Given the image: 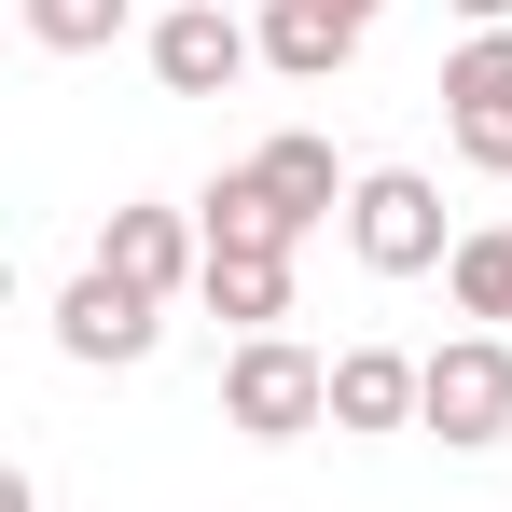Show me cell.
<instances>
[{
	"instance_id": "9",
	"label": "cell",
	"mask_w": 512,
	"mask_h": 512,
	"mask_svg": "<svg viewBox=\"0 0 512 512\" xmlns=\"http://www.w3.org/2000/svg\"><path fill=\"white\" fill-rule=\"evenodd\" d=\"M429 402V360L402 346H333V429H416Z\"/></svg>"
},
{
	"instance_id": "13",
	"label": "cell",
	"mask_w": 512,
	"mask_h": 512,
	"mask_svg": "<svg viewBox=\"0 0 512 512\" xmlns=\"http://www.w3.org/2000/svg\"><path fill=\"white\" fill-rule=\"evenodd\" d=\"M194 222H208V250H305L291 222H277V194H263L250 167H222L208 194H194Z\"/></svg>"
},
{
	"instance_id": "15",
	"label": "cell",
	"mask_w": 512,
	"mask_h": 512,
	"mask_svg": "<svg viewBox=\"0 0 512 512\" xmlns=\"http://www.w3.org/2000/svg\"><path fill=\"white\" fill-rule=\"evenodd\" d=\"M443 14H457V28H512V0H443Z\"/></svg>"
},
{
	"instance_id": "11",
	"label": "cell",
	"mask_w": 512,
	"mask_h": 512,
	"mask_svg": "<svg viewBox=\"0 0 512 512\" xmlns=\"http://www.w3.org/2000/svg\"><path fill=\"white\" fill-rule=\"evenodd\" d=\"M194 305H208V319H236V346L277 333V319H291V250H208Z\"/></svg>"
},
{
	"instance_id": "16",
	"label": "cell",
	"mask_w": 512,
	"mask_h": 512,
	"mask_svg": "<svg viewBox=\"0 0 512 512\" xmlns=\"http://www.w3.org/2000/svg\"><path fill=\"white\" fill-rule=\"evenodd\" d=\"M0 512H42V485H28V471H14V485H0Z\"/></svg>"
},
{
	"instance_id": "2",
	"label": "cell",
	"mask_w": 512,
	"mask_h": 512,
	"mask_svg": "<svg viewBox=\"0 0 512 512\" xmlns=\"http://www.w3.org/2000/svg\"><path fill=\"white\" fill-rule=\"evenodd\" d=\"M416 429L443 443V457L512 443V333H457V346H429V402H416Z\"/></svg>"
},
{
	"instance_id": "14",
	"label": "cell",
	"mask_w": 512,
	"mask_h": 512,
	"mask_svg": "<svg viewBox=\"0 0 512 512\" xmlns=\"http://www.w3.org/2000/svg\"><path fill=\"white\" fill-rule=\"evenodd\" d=\"M14 14H28V42H42V56H111L139 0H14Z\"/></svg>"
},
{
	"instance_id": "12",
	"label": "cell",
	"mask_w": 512,
	"mask_h": 512,
	"mask_svg": "<svg viewBox=\"0 0 512 512\" xmlns=\"http://www.w3.org/2000/svg\"><path fill=\"white\" fill-rule=\"evenodd\" d=\"M443 291H457V319H471V333H512V222H471L457 263H443Z\"/></svg>"
},
{
	"instance_id": "7",
	"label": "cell",
	"mask_w": 512,
	"mask_h": 512,
	"mask_svg": "<svg viewBox=\"0 0 512 512\" xmlns=\"http://www.w3.org/2000/svg\"><path fill=\"white\" fill-rule=\"evenodd\" d=\"M97 277H125V291L167 305V291L208 277V222H194V208H111V222H97Z\"/></svg>"
},
{
	"instance_id": "8",
	"label": "cell",
	"mask_w": 512,
	"mask_h": 512,
	"mask_svg": "<svg viewBox=\"0 0 512 512\" xmlns=\"http://www.w3.org/2000/svg\"><path fill=\"white\" fill-rule=\"evenodd\" d=\"M250 180L277 194V222H291V236H319V222H333L346 194H360V180L333 167V139H319V125H277V139L250 153Z\"/></svg>"
},
{
	"instance_id": "1",
	"label": "cell",
	"mask_w": 512,
	"mask_h": 512,
	"mask_svg": "<svg viewBox=\"0 0 512 512\" xmlns=\"http://www.w3.org/2000/svg\"><path fill=\"white\" fill-rule=\"evenodd\" d=\"M222 429H250V443H305V429H333V360L291 333H250L222 360Z\"/></svg>"
},
{
	"instance_id": "17",
	"label": "cell",
	"mask_w": 512,
	"mask_h": 512,
	"mask_svg": "<svg viewBox=\"0 0 512 512\" xmlns=\"http://www.w3.org/2000/svg\"><path fill=\"white\" fill-rule=\"evenodd\" d=\"M346 14H374V0H346Z\"/></svg>"
},
{
	"instance_id": "5",
	"label": "cell",
	"mask_w": 512,
	"mask_h": 512,
	"mask_svg": "<svg viewBox=\"0 0 512 512\" xmlns=\"http://www.w3.org/2000/svg\"><path fill=\"white\" fill-rule=\"evenodd\" d=\"M56 346H70V360H84V374H139V360H153V346H167V305H153V291H125V277H70V291H56Z\"/></svg>"
},
{
	"instance_id": "6",
	"label": "cell",
	"mask_w": 512,
	"mask_h": 512,
	"mask_svg": "<svg viewBox=\"0 0 512 512\" xmlns=\"http://www.w3.org/2000/svg\"><path fill=\"white\" fill-rule=\"evenodd\" d=\"M263 70V28H236L222 0H180V14H153V84L167 97H236Z\"/></svg>"
},
{
	"instance_id": "4",
	"label": "cell",
	"mask_w": 512,
	"mask_h": 512,
	"mask_svg": "<svg viewBox=\"0 0 512 512\" xmlns=\"http://www.w3.org/2000/svg\"><path fill=\"white\" fill-rule=\"evenodd\" d=\"M443 139H457V167L512 180V28H471L443 56Z\"/></svg>"
},
{
	"instance_id": "3",
	"label": "cell",
	"mask_w": 512,
	"mask_h": 512,
	"mask_svg": "<svg viewBox=\"0 0 512 512\" xmlns=\"http://www.w3.org/2000/svg\"><path fill=\"white\" fill-rule=\"evenodd\" d=\"M346 250L374 263V277H429V263H457L429 167H360V194H346Z\"/></svg>"
},
{
	"instance_id": "10",
	"label": "cell",
	"mask_w": 512,
	"mask_h": 512,
	"mask_svg": "<svg viewBox=\"0 0 512 512\" xmlns=\"http://www.w3.org/2000/svg\"><path fill=\"white\" fill-rule=\"evenodd\" d=\"M360 28H374V14H346V0H263V70L333 84L346 56H360Z\"/></svg>"
}]
</instances>
